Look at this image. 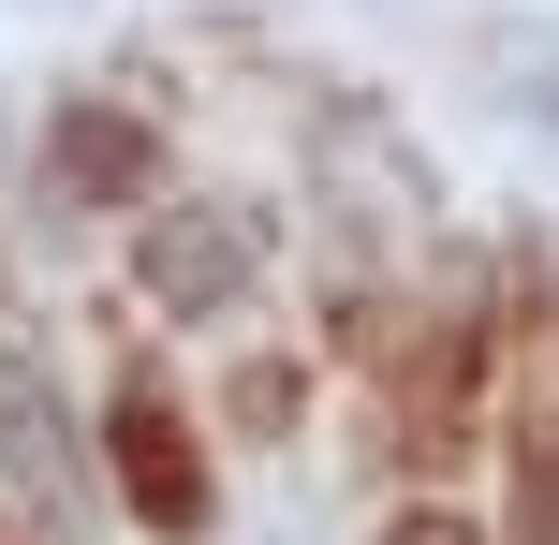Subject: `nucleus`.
I'll use <instances>...</instances> for the list:
<instances>
[{"label":"nucleus","mask_w":559,"mask_h":545,"mask_svg":"<svg viewBox=\"0 0 559 545\" xmlns=\"http://www.w3.org/2000/svg\"><path fill=\"white\" fill-rule=\"evenodd\" d=\"M118 458H133V501H163V517H192V442H177L163 428V399H133V413H118Z\"/></svg>","instance_id":"obj_1"},{"label":"nucleus","mask_w":559,"mask_h":545,"mask_svg":"<svg viewBox=\"0 0 559 545\" xmlns=\"http://www.w3.org/2000/svg\"><path fill=\"white\" fill-rule=\"evenodd\" d=\"M163 281H177V295H222V281H236V222H192V236H163Z\"/></svg>","instance_id":"obj_2"},{"label":"nucleus","mask_w":559,"mask_h":545,"mask_svg":"<svg viewBox=\"0 0 559 545\" xmlns=\"http://www.w3.org/2000/svg\"><path fill=\"white\" fill-rule=\"evenodd\" d=\"M397 545H472V531H442V517H427V531H397Z\"/></svg>","instance_id":"obj_3"}]
</instances>
